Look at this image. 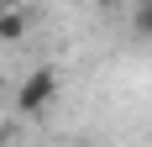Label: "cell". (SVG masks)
Segmentation results:
<instances>
[{
  "mask_svg": "<svg viewBox=\"0 0 152 147\" xmlns=\"http://www.w3.org/2000/svg\"><path fill=\"white\" fill-rule=\"evenodd\" d=\"M126 5H131V11H142V5H152V0H126Z\"/></svg>",
  "mask_w": 152,
  "mask_h": 147,
  "instance_id": "277c9868",
  "label": "cell"
},
{
  "mask_svg": "<svg viewBox=\"0 0 152 147\" xmlns=\"http://www.w3.org/2000/svg\"><path fill=\"white\" fill-rule=\"evenodd\" d=\"M131 32H137L142 42H152V5H142V11H131Z\"/></svg>",
  "mask_w": 152,
  "mask_h": 147,
  "instance_id": "3957f363",
  "label": "cell"
},
{
  "mask_svg": "<svg viewBox=\"0 0 152 147\" xmlns=\"http://www.w3.org/2000/svg\"><path fill=\"white\" fill-rule=\"evenodd\" d=\"M53 100H58V68H53V63L31 68L26 79H21V89H16V110H21V116H42Z\"/></svg>",
  "mask_w": 152,
  "mask_h": 147,
  "instance_id": "6da1fadb",
  "label": "cell"
},
{
  "mask_svg": "<svg viewBox=\"0 0 152 147\" xmlns=\"http://www.w3.org/2000/svg\"><path fill=\"white\" fill-rule=\"evenodd\" d=\"M21 37H26V11L0 5V42H21Z\"/></svg>",
  "mask_w": 152,
  "mask_h": 147,
  "instance_id": "7a4b0ae2",
  "label": "cell"
},
{
  "mask_svg": "<svg viewBox=\"0 0 152 147\" xmlns=\"http://www.w3.org/2000/svg\"><path fill=\"white\" fill-rule=\"evenodd\" d=\"M0 110H5V95H0Z\"/></svg>",
  "mask_w": 152,
  "mask_h": 147,
  "instance_id": "5b68a950",
  "label": "cell"
}]
</instances>
